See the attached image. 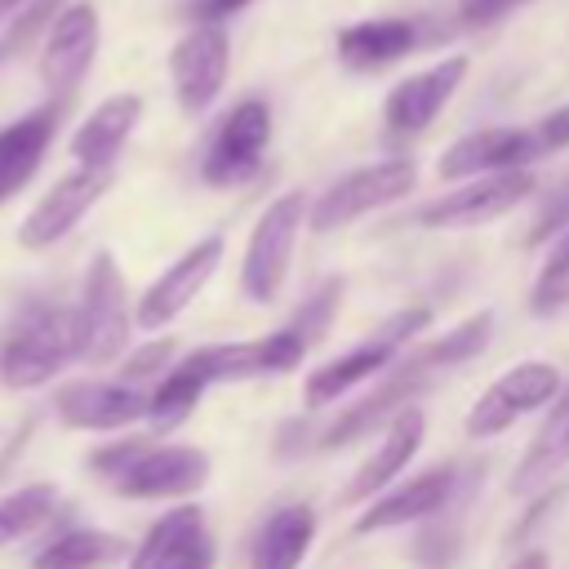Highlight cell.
Masks as SVG:
<instances>
[{"instance_id":"6da1fadb","label":"cell","mask_w":569,"mask_h":569,"mask_svg":"<svg viewBox=\"0 0 569 569\" xmlns=\"http://www.w3.org/2000/svg\"><path fill=\"white\" fill-rule=\"evenodd\" d=\"M71 360H80V320L76 307L58 298H31L9 320L0 338V382L13 391L53 382Z\"/></svg>"},{"instance_id":"7a4b0ae2","label":"cell","mask_w":569,"mask_h":569,"mask_svg":"<svg viewBox=\"0 0 569 569\" xmlns=\"http://www.w3.org/2000/svg\"><path fill=\"white\" fill-rule=\"evenodd\" d=\"M76 320H80V360L111 365V360L124 356L129 329H133L138 316H129L124 271L111 258V249H98L89 258V271H84V284H80V302H76Z\"/></svg>"},{"instance_id":"3957f363","label":"cell","mask_w":569,"mask_h":569,"mask_svg":"<svg viewBox=\"0 0 569 569\" xmlns=\"http://www.w3.org/2000/svg\"><path fill=\"white\" fill-rule=\"evenodd\" d=\"M307 213H311L307 196L302 191H284L253 222L249 244H244V262H240V289H244L249 302H276V293H280V284L289 276L293 244H298V231H302Z\"/></svg>"},{"instance_id":"277c9868","label":"cell","mask_w":569,"mask_h":569,"mask_svg":"<svg viewBox=\"0 0 569 569\" xmlns=\"http://www.w3.org/2000/svg\"><path fill=\"white\" fill-rule=\"evenodd\" d=\"M431 378H436V369H427L422 356H418L413 347H405V351L382 369V382H378L365 400H356L351 409H342V413L320 431V449H347V445H356L360 436H369L373 427H387L400 409L418 405V396L431 387Z\"/></svg>"},{"instance_id":"5b68a950","label":"cell","mask_w":569,"mask_h":569,"mask_svg":"<svg viewBox=\"0 0 569 569\" xmlns=\"http://www.w3.org/2000/svg\"><path fill=\"white\" fill-rule=\"evenodd\" d=\"M413 182H418V169L405 156L351 169L333 187H325V196L311 204L307 222H311V231H338V227H347V222H356V218H365L382 204H396L400 196L413 191Z\"/></svg>"},{"instance_id":"8992f818","label":"cell","mask_w":569,"mask_h":569,"mask_svg":"<svg viewBox=\"0 0 569 569\" xmlns=\"http://www.w3.org/2000/svg\"><path fill=\"white\" fill-rule=\"evenodd\" d=\"M560 391H565V387H560L556 365H547V360H520V365L502 369V373L480 391V400L467 409V422H462V427H467L471 440L502 436L511 422H520V418L547 409Z\"/></svg>"},{"instance_id":"52a82bcc","label":"cell","mask_w":569,"mask_h":569,"mask_svg":"<svg viewBox=\"0 0 569 569\" xmlns=\"http://www.w3.org/2000/svg\"><path fill=\"white\" fill-rule=\"evenodd\" d=\"M267 142H271V107L262 98L236 102L218 120V129H213V138L204 147L200 178L209 187H244L262 169Z\"/></svg>"},{"instance_id":"ba28073f","label":"cell","mask_w":569,"mask_h":569,"mask_svg":"<svg viewBox=\"0 0 569 569\" xmlns=\"http://www.w3.org/2000/svg\"><path fill=\"white\" fill-rule=\"evenodd\" d=\"M533 173L529 169H498V173H480L467 178L458 191L431 200L418 209V227L431 231H467V227H485L502 213H511L520 200L533 196Z\"/></svg>"},{"instance_id":"9c48e42d","label":"cell","mask_w":569,"mask_h":569,"mask_svg":"<svg viewBox=\"0 0 569 569\" xmlns=\"http://www.w3.org/2000/svg\"><path fill=\"white\" fill-rule=\"evenodd\" d=\"M307 338L284 325L276 333H262V338H244V342H209V347H196L187 360L204 373V382H249V378H276V373H289L302 365L307 356Z\"/></svg>"},{"instance_id":"30bf717a","label":"cell","mask_w":569,"mask_h":569,"mask_svg":"<svg viewBox=\"0 0 569 569\" xmlns=\"http://www.w3.org/2000/svg\"><path fill=\"white\" fill-rule=\"evenodd\" d=\"M107 187H111V169H89V164H80L76 173H62V178L31 204V213L22 218L18 244H22V249H49V244H58V240L71 236L76 222L107 196Z\"/></svg>"},{"instance_id":"8fae6325","label":"cell","mask_w":569,"mask_h":569,"mask_svg":"<svg viewBox=\"0 0 569 569\" xmlns=\"http://www.w3.org/2000/svg\"><path fill=\"white\" fill-rule=\"evenodd\" d=\"M227 67H231V40L222 22H191V31L169 49V80L182 111H204L222 93Z\"/></svg>"},{"instance_id":"7c38bea8","label":"cell","mask_w":569,"mask_h":569,"mask_svg":"<svg viewBox=\"0 0 569 569\" xmlns=\"http://www.w3.org/2000/svg\"><path fill=\"white\" fill-rule=\"evenodd\" d=\"M213 560H218V542L209 533L204 511L196 502H182L147 529V538L133 547L124 569H213Z\"/></svg>"},{"instance_id":"4fadbf2b","label":"cell","mask_w":569,"mask_h":569,"mask_svg":"<svg viewBox=\"0 0 569 569\" xmlns=\"http://www.w3.org/2000/svg\"><path fill=\"white\" fill-rule=\"evenodd\" d=\"M218 262H222V236H204L191 249H182V258H173L147 284V293L138 298V311H133L138 325L142 329H164L169 320H178L196 302V293L209 284V276L218 271Z\"/></svg>"},{"instance_id":"5bb4252c","label":"cell","mask_w":569,"mask_h":569,"mask_svg":"<svg viewBox=\"0 0 569 569\" xmlns=\"http://www.w3.org/2000/svg\"><path fill=\"white\" fill-rule=\"evenodd\" d=\"M53 409L71 431H120V427L147 422V391L129 378H116V382L84 378V382L58 387Z\"/></svg>"},{"instance_id":"9a60e30c","label":"cell","mask_w":569,"mask_h":569,"mask_svg":"<svg viewBox=\"0 0 569 569\" xmlns=\"http://www.w3.org/2000/svg\"><path fill=\"white\" fill-rule=\"evenodd\" d=\"M209 480V453L196 445H147L111 485L124 498H187L204 489Z\"/></svg>"},{"instance_id":"2e32d148","label":"cell","mask_w":569,"mask_h":569,"mask_svg":"<svg viewBox=\"0 0 569 569\" xmlns=\"http://www.w3.org/2000/svg\"><path fill=\"white\" fill-rule=\"evenodd\" d=\"M98 53V9L89 0L62 4L58 18L49 22L44 36V53H40V80L49 93L71 98L76 84L84 80V71L93 67Z\"/></svg>"},{"instance_id":"e0dca14e","label":"cell","mask_w":569,"mask_h":569,"mask_svg":"<svg viewBox=\"0 0 569 569\" xmlns=\"http://www.w3.org/2000/svg\"><path fill=\"white\" fill-rule=\"evenodd\" d=\"M462 76H467V58H462V53L440 58V62H431V67L405 76V80L387 93V102H382V120H387V129L400 133V138L422 133V129L445 111V102L458 93Z\"/></svg>"},{"instance_id":"ac0fdd59","label":"cell","mask_w":569,"mask_h":569,"mask_svg":"<svg viewBox=\"0 0 569 569\" xmlns=\"http://www.w3.org/2000/svg\"><path fill=\"white\" fill-rule=\"evenodd\" d=\"M467 471H458L453 462L445 467H431V471H418L409 476L405 485L396 489H382L378 498H369V507L360 511L356 520V533H373V529H400V525H418V520H431L462 485Z\"/></svg>"},{"instance_id":"d6986e66","label":"cell","mask_w":569,"mask_h":569,"mask_svg":"<svg viewBox=\"0 0 569 569\" xmlns=\"http://www.w3.org/2000/svg\"><path fill=\"white\" fill-rule=\"evenodd\" d=\"M529 160H538V142L533 129H476L467 138H458L445 156H440V178H480V173H498V169H529Z\"/></svg>"},{"instance_id":"ffe728a7","label":"cell","mask_w":569,"mask_h":569,"mask_svg":"<svg viewBox=\"0 0 569 569\" xmlns=\"http://www.w3.org/2000/svg\"><path fill=\"white\" fill-rule=\"evenodd\" d=\"M422 436H427V413H422L418 405L400 409V413L382 427L378 453H373L369 462H360V471H356L351 485L342 489V502H369V498H378V493L413 462V453L422 449Z\"/></svg>"},{"instance_id":"44dd1931","label":"cell","mask_w":569,"mask_h":569,"mask_svg":"<svg viewBox=\"0 0 569 569\" xmlns=\"http://www.w3.org/2000/svg\"><path fill=\"white\" fill-rule=\"evenodd\" d=\"M58 116H62V107L49 102V107H36V111H27L0 129V204L13 200L36 178V169L53 142Z\"/></svg>"},{"instance_id":"7402d4cb","label":"cell","mask_w":569,"mask_h":569,"mask_svg":"<svg viewBox=\"0 0 569 569\" xmlns=\"http://www.w3.org/2000/svg\"><path fill=\"white\" fill-rule=\"evenodd\" d=\"M138 120H142V98L138 93H111V98H102L84 116V124L71 133V156L80 164H89V169H111L116 156L124 151L129 133L138 129Z\"/></svg>"},{"instance_id":"603a6c76","label":"cell","mask_w":569,"mask_h":569,"mask_svg":"<svg viewBox=\"0 0 569 569\" xmlns=\"http://www.w3.org/2000/svg\"><path fill=\"white\" fill-rule=\"evenodd\" d=\"M400 351H405L400 342H391L387 333H378V338H369V342H360V347L342 351L338 360H325L320 369H311V373H307V387H302L307 405H311V409L333 405L338 396H347V391H356L360 382H369L373 373H382Z\"/></svg>"},{"instance_id":"cb8c5ba5","label":"cell","mask_w":569,"mask_h":569,"mask_svg":"<svg viewBox=\"0 0 569 569\" xmlns=\"http://www.w3.org/2000/svg\"><path fill=\"white\" fill-rule=\"evenodd\" d=\"M418 40L422 36L413 18H369V22H351L338 31V58L351 71H378L413 53Z\"/></svg>"},{"instance_id":"d4e9b609","label":"cell","mask_w":569,"mask_h":569,"mask_svg":"<svg viewBox=\"0 0 569 569\" xmlns=\"http://www.w3.org/2000/svg\"><path fill=\"white\" fill-rule=\"evenodd\" d=\"M565 467H569V391H560L547 405V418L533 431V440L525 445V458L511 476V493L529 498V493L547 489Z\"/></svg>"},{"instance_id":"484cf974","label":"cell","mask_w":569,"mask_h":569,"mask_svg":"<svg viewBox=\"0 0 569 569\" xmlns=\"http://www.w3.org/2000/svg\"><path fill=\"white\" fill-rule=\"evenodd\" d=\"M311 542H316V507L307 502L276 507L249 547V569H298Z\"/></svg>"},{"instance_id":"4316f807","label":"cell","mask_w":569,"mask_h":569,"mask_svg":"<svg viewBox=\"0 0 569 569\" xmlns=\"http://www.w3.org/2000/svg\"><path fill=\"white\" fill-rule=\"evenodd\" d=\"M116 560H124V538L111 529H67L31 556V569H111Z\"/></svg>"},{"instance_id":"83f0119b","label":"cell","mask_w":569,"mask_h":569,"mask_svg":"<svg viewBox=\"0 0 569 569\" xmlns=\"http://www.w3.org/2000/svg\"><path fill=\"white\" fill-rule=\"evenodd\" d=\"M204 373L182 356L178 365H169L160 378H156V387L147 391V422H151V431L156 436H164V431H173V427H182L187 422V413L200 405V396H204Z\"/></svg>"},{"instance_id":"f1b7e54d","label":"cell","mask_w":569,"mask_h":569,"mask_svg":"<svg viewBox=\"0 0 569 569\" xmlns=\"http://www.w3.org/2000/svg\"><path fill=\"white\" fill-rule=\"evenodd\" d=\"M489 338H493V311H476V316H467L462 325H453L445 338H436V342H427V347H413V351L422 356L427 369L445 373V369H458V365L476 360V356L489 347Z\"/></svg>"},{"instance_id":"f546056e","label":"cell","mask_w":569,"mask_h":569,"mask_svg":"<svg viewBox=\"0 0 569 569\" xmlns=\"http://www.w3.org/2000/svg\"><path fill=\"white\" fill-rule=\"evenodd\" d=\"M53 511H58V489L44 485V480L4 493V498H0V547H9V542H18V538L36 533Z\"/></svg>"},{"instance_id":"4dcf8cb0","label":"cell","mask_w":569,"mask_h":569,"mask_svg":"<svg viewBox=\"0 0 569 569\" xmlns=\"http://www.w3.org/2000/svg\"><path fill=\"white\" fill-rule=\"evenodd\" d=\"M529 307L538 316H556L560 307H569V231L556 236L538 280H533V293H529Z\"/></svg>"},{"instance_id":"1f68e13d","label":"cell","mask_w":569,"mask_h":569,"mask_svg":"<svg viewBox=\"0 0 569 569\" xmlns=\"http://www.w3.org/2000/svg\"><path fill=\"white\" fill-rule=\"evenodd\" d=\"M338 298H342V280H325L298 311H293V329L307 338V342H316L325 329H329V320H333V307H338Z\"/></svg>"},{"instance_id":"d6a6232c","label":"cell","mask_w":569,"mask_h":569,"mask_svg":"<svg viewBox=\"0 0 569 569\" xmlns=\"http://www.w3.org/2000/svg\"><path fill=\"white\" fill-rule=\"evenodd\" d=\"M560 231H569V178L547 196V204H542V213H538L529 240L538 244V240H551V236H560Z\"/></svg>"},{"instance_id":"836d02e7","label":"cell","mask_w":569,"mask_h":569,"mask_svg":"<svg viewBox=\"0 0 569 569\" xmlns=\"http://www.w3.org/2000/svg\"><path fill=\"white\" fill-rule=\"evenodd\" d=\"M58 18V0H31L22 13H18V22L9 27V36H4V49H22L40 27H49Z\"/></svg>"},{"instance_id":"e575fe53","label":"cell","mask_w":569,"mask_h":569,"mask_svg":"<svg viewBox=\"0 0 569 569\" xmlns=\"http://www.w3.org/2000/svg\"><path fill=\"white\" fill-rule=\"evenodd\" d=\"M529 0H458V22L462 27H493L502 22L507 13L525 9Z\"/></svg>"},{"instance_id":"d590c367","label":"cell","mask_w":569,"mask_h":569,"mask_svg":"<svg viewBox=\"0 0 569 569\" xmlns=\"http://www.w3.org/2000/svg\"><path fill=\"white\" fill-rule=\"evenodd\" d=\"M147 449V440H116V445H107V449H98L93 458H89V471H98V476H107V480H116L138 453Z\"/></svg>"},{"instance_id":"8d00e7d4","label":"cell","mask_w":569,"mask_h":569,"mask_svg":"<svg viewBox=\"0 0 569 569\" xmlns=\"http://www.w3.org/2000/svg\"><path fill=\"white\" fill-rule=\"evenodd\" d=\"M533 142H538V156H551V151H565L569 147V102L556 107L551 116H542L533 124Z\"/></svg>"},{"instance_id":"74e56055","label":"cell","mask_w":569,"mask_h":569,"mask_svg":"<svg viewBox=\"0 0 569 569\" xmlns=\"http://www.w3.org/2000/svg\"><path fill=\"white\" fill-rule=\"evenodd\" d=\"M169 351H173V342L169 338H160V342H151V347H142L133 360H124V369H120V378H129V382H138V378H147V373H156V369H164V360H169Z\"/></svg>"},{"instance_id":"f35d334b","label":"cell","mask_w":569,"mask_h":569,"mask_svg":"<svg viewBox=\"0 0 569 569\" xmlns=\"http://www.w3.org/2000/svg\"><path fill=\"white\" fill-rule=\"evenodd\" d=\"M244 4H253V0H182V18H191V22H227Z\"/></svg>"},{"instance_id":"ab89813d","label":"cell","mask_w":569,"mask_h":569,"mask_svg":"<svg viewBox=\"0 0 569 569\" xmlns=\"http://www.w3.org/2000/svg\"><path fill=\"white\" fill-rule=\"evenodd\" d=\"M516 569H542V556H538V551H533V556H525V560H520V565H516Z\"/></svg>"},{"instance_id":"60d3db41","label":"cell","mask_w":569,"mask_h":569,"mask_svg":"<svg viewBox=\"0 0 569 569\" xmlns=\"http://www.w3.org/2000/svg\"><path fill=\"white\" fill-rule=\"evenodd\" d=\"M18 4H22V0H0V18H4V13H13Z\"/></svg>"}]
</instances>
